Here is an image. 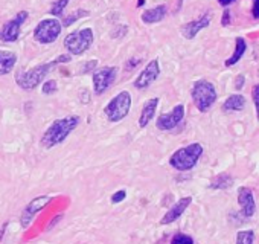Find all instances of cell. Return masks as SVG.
Returning <instances> with one entry per match:
<instances>
[{
    "mask_svg": "<svg viewBox=\"0 0 259 244\" xmlns=\"http://www.w3.org/2000/svg\"><path fill=\"white\" fill-rule=\"evenodd\" d=\"M70 60H72L70 55H60L58 58H55V60L51 61V63L38 64V66H35V67H32V69H29V70L19 72L17 76H16V83L19 84L20 89L31 92V90L37 89V87L45 81V78L48 76V73H49L51 70H54V67H57V66L61 64V63H69Z\"/></svg>",
    "mask_w": 259,
    "mask_h": 244,
    "instance_id": "cell-1",
    "label": "cell"
},
{
    "mask_svg": "<svg viewBox=\"0 0 259 244\" xmlns=\"http://www.w3.org/2000/svg\"><path fill=\"white\" fill-rule=\"evenodd\" d=\"M79 126V116H66L61 119H55L43 133L41 145L46 150H51L60 144H63L67 136Z\"/></svg>",
    "mask_w": 259,
    "mask_h": 244,
    "instance_id": "cell-2",
    "label": "cell"
},
{
    "mask_svg": "<svg viewBox=\"0 0 259 244\" xmlns=\"http://www.w3.org/2000/svg\"><path fill=\"white\" fill-rule=\"evenodd\" d=\"M201 154H203V147L200 144H191L188 147L177 150L169 157V164L177 171H189L197 165Z\"/></svg>",
    "mask_w": 259,
    "mask_h": 244,
    "instance_id": "cell-3",
    "label": "cell"
},
{
    "mask_svg": "<svg viewBox=\"0 0 259 244\" xmlns=\"http://www.w3.org/2000/svg\"><path fill=\"white\" fill-rule=\"evenodd\" d=\"M191 95H192V101H194L195 107L201 113L207 111L213 105V102L217 101V90H215L213 84L206 81V79L195 81L192 86Z\"/></svg>",
    "mask_w": 259,
    "mask_h": 244,
    "instance_id": "cell-4",
    "label": "cell"
},
{
    "mask_svg": "<svg viewBox=\"0 0 259 244\" xmlns=\"http://www.w3.org/2000/svg\"><path fill=\"white\" fill-rule=\"evenodd\" d=\"M130 108H132V95L126 90H122L105 105L104 113L110 122H120L128 116Z\"/></svg>",
    "mask_w": 259,
    "mask_h": 244,
    "instance_id": "cell-5",
    "label": "cell"
},
{
    "mask_svg": "<svg viewBox=\"0 0 259 244\" xmlns=\"http://www.w3.org/2000/svg\"><path fill=\"white\" fill-rule=\"evenodd\" d=\"M92 45H93V31L90 28L70 32L64 38V48L70 52V55H82L90 49Z\"/></svg>",
    "mask_w": 259,
    "mask_h": 244,
    "instance_id": "cell-6",
    "label": "cell"
},
{
    "mask_svg": "<svg viewBox=\"0 0 259 244\" xmlns=\"http://www.w3.org/2000/svg\"><path fill=\"white\" fill-rule=\"evenodd\" d=\"M63 25L57 19H45L34 29V40L41 45L54 43L61 34Z\"/></svg>",
    "mask_w": 259,
    "mask_h": 244,
    "instance_id": "cell-7",
    "label": "cell"
},
{
    "mask_svg": "<svg viewBox=\"0 0 259 244\" xmlns=\"http://www.w3.org/2000/svg\"><path fill=\"white\" fill-rule=\"evenodd\" d=\"M117 75V67L114 66H104L93 72V92L95 95H102L107 92V89L114 83Z\"/></svg>",
    "mask_w": 259,
    "mask_h": 244,
    "instance_id": "cell-8",
    "label": "cell"
},
{
    "mask_svg": "<svg viewBox=\"0 0 259 244\" xmlns=\"http://www.w3.org/2000/svg\"><path fill=\"white\" fill-rule=\"evenodd\" d=\"M29 14L28 11H20L14 19H11L10 22H7L4 25V28L0 29V40L5 42V43H14L19 40L20 37V29L22 25L28 20Z\"/></svg>",
    "mask_w": 259,
    "mask_h": 244,
    "instance_id": "cell-9",
    "label": "cell"
},
{
    "mask_svg": "<svg viewBox=\"0 0 259 244\" xmlns=\"http://www.w3.org/2000/svg\"><path fill=\"white\" fill-rule=\"evenodd\" d=\"M185 117V105L177 104L169 113H163L157 117L156 120V127L162 132H169L176 129Z\"/></svg>",
    "mask_w": 259,
    "mask_h": 244,
    "instance_id": "cell-10",
    "label": "cell"
},
{
    "mask_svg": "<svg viewBox=\"0 0 259 244\" xmlns=\"http://www.w3.org/2000/svg\"><path fill=\"white\" fill-rule=\"evenodd\" d=\"M159 75H160V63L157 58H154L145 66V69L135 79V87L139 90H145L159 78Z\"/></svg>",
    "mask_w": 259,
    "mask_h": 244,
    "instance_id": "cell-11",
    "label": "cell"
},
{
    "mask_svg": "<svg viewBox=\"0 0 259 244\" xmlns=\"http://www.w3.org/2000/svg\"><path fill=\"white\" fill-rule=\"evenodd\" d=\"M52 201V197L51 195H40V197H35L34 200H31L28 203V206L23 209L22 212V217H20V223H22V227H28L32 221V218L46 206Z\"/></svg>",
    "mask_w": 259,
    "mask_h": 244,
    "instance_id": "cell-12",
    "label": "cell"
},
{
    "mask_svg": "<svg viewBox=\"0 0 259 244\" xmlns=\"http://www.w3.org/2000/svg\"><path fill=\"white\" fill-rule=\"evenodd\" d=\"M210 14H203L201 17H198L197 20H192L186 25L182 26V35L186 38V40H192L201 29L207 28L209 23H210Z\"/></svg>",
    "mask_w": 259,
    "mask_h": 244,
    "instance_id": "cell-13",
    "label": "cell"
},
{
    "mask_svg": "<svg viewBox=\"0 0 259 244\" xmlns=\"http://www.w3.org/2000/svg\"><path fill=\"white\" fill-rule=\"evenodd\" d=\"M238 203L241 206V214L245 218L253 217L254 211H256V205H254V198H253V192L248 188H239L238 191Z\"/></svg>",
    "mask_w": 259,
    "mask_h": 244,
    "instance_id": "cell-14",
    "label": "cell"
},
{
    "mask_svg": "<svg viewBox=\"0 0 259 244\" xmlns=\"http://www.w3.org/2000/svg\"><path fill=\"white\" fill-rule=\"evenodd\" d=\"M191 203H192V197H183V198H180L172 208H169V211H166V214L160 220V224H171L176 220H179L183 215V212L189 208Z\"/></svg>",
    "mask_w": 259,
    "mask_h": 244,
    "instance_id": "cell-15",
    "label": "cell"
},
{
    "mask_svg": "<svg viewBox=\"0 0 259 244\" xmlns=\"http://www.w3.org/2000/svg\"><path fill=\"white\" fill-rule=\"evenodd\" d=\"M159 101H160L159 98H151L142 107V111H141V116H139V127L141 129H145L151 122V119L154 117L157 105H159Z\"/></svg>",
    "mask_w": 259,
    "mask_h": 244,
    "instance_id": "cell-16",
    "label": "cell"
},
{
    "mask_svg": "<svg viewBox=\"0 0 259 244\" xmlns=\"http://www.w3.org/2000/svg\"><path fill=\"white\" fill-rule=\"evenodd\" d=\"M17 55L11 51H0V76H5L14 70Z\"/></svg>",
    "mask_w": 259,
    "mask_h": 244,
    "instance_id": "cell-17",
    "label": "cell"
},
{
    "mask_svg": "<svg viewBox=\"0 0 259 244\" xmlns=\"http://www.w3.org/2000/svg\"><path fill=\"white\" fill-rule=\"evenodd\" d=\"M166 16V7L165 5H159L156 8H151V10H147L144 14H142V22L147 23V25H153V23H159L165 19Z\"/></svg>",
    "mask_w": 259,
    "mask_h": 244,
    "instance_id": "cell-18",
    "label": "cell"
},
{
    "mask_svg": "<svg viewBox=\"0 0 259 244\" xmlns=\"http://www.w3.org/2000/svg\"><path fill=\"white\" fill-rule=\"evenodd\" d=\"M244 107H245V98L242 95H230L224 101V104H223L221 108H223V111L230 113V111H239Z\"/></svg>",
    "mask_w": 259,
    "mask_h": 244,
    "instance_id": "cell-19",
    "label": "cell"
},
{
    "mask_svg": "<svg viewBox=\"0 0 259 244\" xmlns=\"http://www.w3.org/2000/svg\"><path fill=\"white\" fill-rule=\"evenodd\" d=\"M235 43H236V46H235V52L232 54V57L230 58H227L226 60V66L229 67V66H233V64H236L241 58H242V55H244V52H245V49H247V45H245V40L244 38H241V37H238L236 40H235Z\"/></svg>",
    "mask_w": 259,
    "mask_h": 244,
    "instance_id": "cell-20",
    "label": "cell"
},
{
    "mask_svg": "<svg viewBox=\"0 0 259 244\" xmlns=\"http://www.w3.org/2000/svg\"><path fill=\"white\" fill-rule=\"evenodd\" d=\"M232 185H233V179L229 174H220L212 180L210 188L212 189H226V188H230Z\"/></svg>",
    "mask_w": 259,
    "mask_h": 244,
    "instance_id": "cell-21",
    "label": "cell"
},
{
    "mask_svg": "<svg viewBox=\"0 0 259 244\" xmlns=\"http://www.w3.org/2000/svg\"><path fill=\"white\" fill-rule=\"evenodd\" d=\"M69 2H70V0H57V2H54L52 7H51V10H49L51 16H55V17L63 16V11L66 10V7H67Z\"/></svg>",
    "mask_w": 259,
    "mask_h": 244,
    "instance_id": "cell-22",
    "label": "cell"
},
{
    "mask_svg": "<svg viewBox=\"0 0 259 244\" xmlns=\"http://www.w3.org/2000/svg\"><path fill=\"white\" fill-rule=\"evenodd\" d=\"M254 233L253 230H241L236 235V244H253Z\"/></svg>",
    "mask_w": 259,
    "mask_h": 244,
    "instance_id": "cell-23",
    "label": "cell"
},
{
    "mask_svg": "<svg viewBox=\"0 0 259 244\" xmlns=\"http://www.w3.org/2000/svg\"><path fill=\"white\" fill-rule=\"evenodd\" d=\"M89 16V11H84V10H78L76 13H73V14H70V16H67L64 20H63V26H70V25H73L78 19H81V17H87Z\"/></svg>",
    "mask_w": 259,
    "mask_h": 244,
    "instance_id": "cell-24",
    "label": "cell"
},
{
    "mask_svg": "<svg viewBox=\"0 0 259 244\" xmlns=\"http://www.w3.org/2000/svg\"><path fill=\"white\" fill-rule=\"evenodd\" d=\"M57 89H58L57 81H55V79H48V81L43 84L41 92H43V95H54V93L57 92Z\"/></svg>",
    "mask_w": 259,
    "mask_h": 244,
    "instance_id": "cell-25",
    "label": "cell"
},
{
    "mask_svg": "<svg viewBox=\"0 0 259 244\" xmlns=\"http://www.w3.org/2000/svg\"><path fill=\"white\" fill-rule=\"evenodd\" d=\"M171 244H194V239L186 233H177L172 236Z\"/></svg>",
    "mask_w": 259,
    "mask_h": 244,
    "instance_id": "cell-26",
    "label": "cell"
},
{
    "mask_svg": "<svg viewBox=\"0 0 259 244\" xmlns=\"http://www.w3.org/2000/svg\"><path fill=\"white\" fill-rule=\"evenodd\" d=\"M125 197H126V192H125L123 189L116 191V192L111 195V203H120V201H123V200H125Z\"/></svg>",
    "mask_w": 259,
    "mask_h": 244,
    "instance_id": "cell-27",
    "label": "cell"
},
{
    "mask_svg": "<svg viewBox=\"0 0 259 244\" xmlns=\"http://www.w3.org/2000/svg\"><path fill=\"white\" fill-rule=\"evenodd\" d=\"M253 101L256 105V113H257V120H259V84L253 89Z\"/></svg>",
    "mask_w": 259,
    "mask_h": 244,
    "instance_id": "cell-28",
    "label": "cell"
},
{
    "mask_svg": "<svg viewBox=\"0 0 259 244\" xmlns=\"http://www.w3.org/2000/svg\"><path fill=\"white\" fill-rule=\"evenodd\" d=\"M126 31H128V28H126V26H117V28H116V31L111 34V37H113V38H120L122 35H125V34H126Z\"/></svg>",
    "mask_w": 259,
    "mask_h": 244,
    "instance_id": "cell-29",
    "label": "cell"
},
{
    "mask_svg": "<svg viewBox=\"0 0 259 244\" xmlns=\"http://www.w3.org/2000/svg\"><path fill=\"white\" fill-rule=\"evenodd\" d=\"M96 66H98V61H96V60H92V61L85 63V64H84V67H82V73H87V72H90V70L96 69Z\"/></svg>",
    "mask_w": 259,
    "mask_h": 244,
    "instance_id": "cell-30",
    "label": "cell"
},
{
    "mask_svg": "<svg viewBox=\"0 0 259 244\" xmlns=\"http://www.w3.org/2000/svg\"><path fill=\"white\" fill-rule=\"evenodd\" d=\"M251 14H253V17H254V19H259V0H253Z\"/></svg>",
    "mask_w": 259,
    "mask_h": 244,
    "instance_id": "cell-31",
    "label": "cell"
},
{
    "mask_svg": "<svg viewBox=\"0 0 259 244\" xmlns=\"http://www.w3.org/2000/svg\"><path fill=\"white\" fill-rule=\"evenodd\" d=\"M229 23H230V13H229V10H226V11H224V14H223L221 25H223V26H227Z\"/></svg>",
    "mask_w": 259,
    "mask_h": 244,
    "instance_id": "cell-32",
    "label": "cell"
},
{
    "mask_svg": "<svg viewBox=\"0 0 259 244\" xmlns=\"http://www.w3.org/2000/svg\"><path fill=\"white\" fill-rule=\"evenodd\" d=\"M81 102L82 104H89L90 102V93L87 90H82L81 92Z\"/></svg>",
    "mask_w": 259,
    "mask_h": 244,
    "instance_id": "cell-33",
    "label": "cell"
},
{
    "mask_svg": "<svg viewBox=\"0 0 259 244\" xmlns=\"http://www.w3.org/2000/svg\"><path fill=\"white\" fill-rule=\"evenodd\" d=\"M242 86H244V76H242V75H239V76L236 78V81H235V89H238V90H239Z\"/></svg>",
    "mask_w": 259,
    "mask_h": 244,
    "instance_id": "cell-34",
    "label": "cell"
},
{
    "mask_svg": "<svg viewBox=\"0 0 259 244\" xmlns=\"http://www.w3.org/2000/svg\"><path fill=\"white\" fill-rule=\"evenodd\" d=\"M139 63H141V60H139V58H138V60H135V58H133V60H130V61H128L126 69H128V70H130V69H133V67H136Z\"/></svg>",
    "mask_w": 259,
    "mask_h": 244,
    "instance_id": "cell-35",
    "label": "cell"
},
{
    "mask_svg": "<svg viewBox=\"0 0 259 244\" xmlns=\"http://www.w3.org/2000/svg\"><path fill=\"white\" fill-rule=\"evenodd\" d=\"M61 218H63V215H57V217H55V218H54V220H52V221L48 224V227H46V229H48V230H49V229H52V227H54V226H55V224H57V223H58Z\"/></svg>",
    "mask_w": 259,
    "mask_h": 244,
    "instance_id": "cell-36",
    "label": "cell"
},
{
    "mask_svg": "<svg viewBox=\"0 0 259 244\" xmlns=\"http://www.w3.org/2000/svg\"><path fill=\"white\" fill-rule=\"evenodd\" d=\"M235 0H218V4L221 5V7H229L230 4H233Z\"/></svg>",
    "mask_w": 259,
    "mask_h": 244,
    "instance_id": "cell-37",
    "label": "cell"
},
{
    "mask_svg": "<svg viewBox=\"0 0 259 244\" xmlns=\"http://www.w3.org/2000/svg\"><path fill=\"white\" fill-rule=\"evenodd\" d=\"M7 226H8V223H5V226H4V229H0V238L4 236V232H5V229H7Z\"/></svg>",
    "mask_w": 259,
    "mask_h": 244,
    "instance_id": "cell-38",
    "label": "cell"
},
{
    "mask_svg": "<svg viewBox=\"0 0 259 244\" xmlns=\"http://www.w3.org/2000/svg\"><path fill=\"white\" fill-rule=\"evenodd\" d=\"M145 4V0H138V7H144Z\"/></svg>",
    "mask_w": 259,
    "mask_h": 244,
    "instance_id": "cell-39",
    "label": "cell"
}]
</instances>
